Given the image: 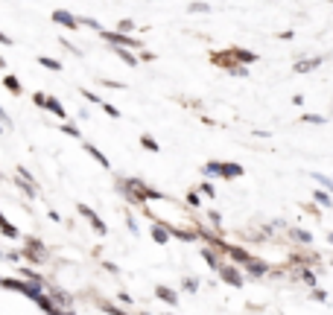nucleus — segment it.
Here are the masks:
<instances>
[{
  "mask_svg": "<svg viewBox=\"0 0 333 315\" xmlns=\"http://www.w3.org/2000/svg\"><path fill=\"white\" fill-rule=\"evenodd\" d=\"M202 257H205V263H208V266H210L213 272L219 269V257H216L213 251H210V248H205V251H202Z\"/></svg>",
  "mask_w": 333,
  "mask_h": 315,
  "instance_id": "obj_19",
  "label": "nucleus"
},
{
  "mask_svg": "<svg viewBox=\"0 0 333 315\" xmlns=\"http://www.w3.org/2000/svg\"><path fill=\"white\" fill-rule=\"evenodd\" d=\"M231 56L237 59V62H246V64H254V62H257V56H254L251 50H234Z\"/></svg>",
  "mask_w": 333,
  "mask_h": 315,
  "instance_id": "obj_14",
  "label": "nucleus"
},
{
  "mask_svg": "<svg viewBox=\"0 0 333 315\" xmlns=\"http://www.w3.org/2000/svg\"><path fill=\"white\" fill-rule=\"evenodd\" d=\"M0 44H6V47H9V44H12V38H9L6 32H0Z\"/></svg>",
  "mask_w": 333,
  "mask_h": 315,
  "instance_id": "obj_42",
  "label": "nucleus"
},
{
  "mask_svg": "<svg viewBox=\"0 0 333 315\" xmlns=\"http://www.w3.org/2000/svg\"><path fill=\"white\" fill-rule=\"evenodd\" d=\"M100 108L105 111V114H108V117H120V111H117L114 105H108V102H100Z\"/></svg>",
  "mask_w": 333,
  "mask_h": 315,
  "instance_id": "obj_30",
  "label": "nucleus"
},
{
  "mask_svg": "<svg viewBox=\"0 0 333 315\" xmlns=\"http://www.w3.org/2000/svg\"><path fill=\"white\" fill-rule=\"evenodd\" d=\"M53 298H56V301H59V304H70V295H67V292H59V289H53Z\"/></svg>",
  "mask_w": 333,
  "mask_h": 315,
  "instance_id": "obj_28",
  "label": "nucleus"
},
{
  "mask_svg": "<svg viewBox=\"0 0 333 315\" xmlns=\"http://www.w3.org/2000/svg\"><path fill=\"white\" fill-rule=\"evenodd\" d=\"M304 123H319V126H322V123H328V117H322V114H307Z\"/></svg>",
  "mask_w": 333,
  "mask_h": 315,
  "instance_id": "obj_29",
  "label": "nucleus"
},
{
  "mask_svg": "<svg viewBox=\"0 0 333 315\" xmlns=\"http://www.w3.org/2000/svg\"><path fill=\"white\" fill-rule=\"evenodd\" d=\"M3 85H6L12 94H21V85H18V79H15V76H6V79H3Z\"/></svg>",
  "mask_w": 333,
  "mask_h": 315,
  "instance_id": "obj_23",
  "label": "nucleus"
},
{
  "mask_svg": "<svg viewBox=\"0 0 333 315\" xmlns=\"http://www.w3.org/2000/svg\"><path fill=\"white\" fill-rule=\"evenodd\" d=\"M129 30H134L132 21H120V32H129Z\"/></svg>",
  "mask_w": 333,
  "mask_h": 315,
  "instance_id": "obj_39",
  "label": "nucleus"
},
{
  "mask_svg": "<svg viewBox=\"0 0 333 315\" xmlns=\"http://www.w3.org/2000/svg\"><path fill=\"white\" fill-rule=\"evenodd\" d=\"M24 251H27V257H30L33 263H41L44 254H47V248L41 245V239H27V248H24Z\"/></svg>",
  "mask_w": 333,
  "mask_h": 315,
  "instance_id": "obj_5",
  "label": "nucleus"
},
{
  "mask_svg": "<svg viewBox=\"0 0 333 315\" xmlns=\"http://www.w3.org/2000/svg\"><path fill=\"white\" fill-rule=\"evenodd\" d=\"M82 96H85L88 102H97V105H100V102H102L100 96H97V94H91V91H82Z\"/></svg>",
  "mask_w": 333,
  "mask_h": 315,
  "instance_id": "obj_38",
  "label": "nucleus"
},
{
  "mask_svg": "<svg viewBox=\"0 0 333 315\" xmlns=\"http://www.w3.org/2000/svg\"><path fill=\"white\" fill-rule=\"evenodd\" d=\"M184 289L187 292H196L199 289V277H184Z\"/></svg>",
  "mask_w": 333,
  "mask_h": 315,
  "instance_id": "obj_27",
  "label": "nucleus"
},
{
  "mask_svg": "<svg viewBox=\"0 0 333 315\" xmlns=\"http://www.w3.org/2000/svg\"><path fill=\"white\" fill-rule=\"evenodd\" d=\"M290 236L298 239V242H313V236H310L307 231H301V228H290Z\"/></svg>",
  "mask_w": 333,
  "mask_h": 315,
  "instance_id": "obj_20",
  "label": "nucleus"
},
{
  "mask_svg": "<svg viewBox=\"0 0 333 315\" xmlns=\"http://www.w3.org/2000/svg\"><path fill=\"white\" fill-rule=\"evenodd\" d=\"M120 190H123V196L129 198V201H137V204H146V201H158V198H164L158 190L146 187L143 181H137V178H126V181H120Z\"/></svg>",
  "mask_w": 333,
  "mask_h": 315,
  "instance_id": "obj_1",
  "label": "nucleus"
},
{
  "mask_svg": "<svg viewBox=\"0 0 333 315\" xmlns=\"http://www.w3.org/2000/svg\"><path fill=\"white\" fill-rule=\"evenodd\" d=\"M155 295H158L161 301H166V304H175V301H178V298H175V292H172V289H166V286H158V289H155Z\"/></svg>",
  "mask_w": 333,
  "mask_h": 315,
  "instance_id": "obj_16",
  "label": "nucleus"
},
{
  "mask_svg": "<svg viewBox=\"0 0 333 315\" xmlns=\"http://www.w3.org/2000/svg\"><path fill=\"white\" fill-rule=\"evenodd\" d=\"M202 193H205V196H213V184H208V181H205V184H202Z\"/></svg>",
  "mask_w": 333,
  "mask_h": 315,
  "instance_id": "obj_40",
  "label": "nucleus"
},
{
  "mask_svg": "<svg viewBox=\"0 0 333 315\" xmlns=\"http://www.w3.org/2000/svg\"><path fill=\"white\" fill-rule=\"evenodd\" d=\"M100 35H102V38H108L111 44H117V47H137V41L129 38V35H123V32H105V30H100Z\"/></svg>",
  "mask_w": 333,
  "mask_h": 315,
  "instance_id": "obj_4",
  "label": "nucleus"
},
{
  "mask_svg": "<svg viewBox=\"0 0 333 315\" xmlns=\"http://www.w3.org/2000/svg\"><path fill=\"white\" fill-rule=\"evenodd\" d=\"M301 277H304L307 283H310V286H313V289H316V275H313L310 269H304V272H301Z\"/></svg>",
  "mask_w": 333,
  "mask_h": 315,
  "instance_id": "obj_32",
  "label": "nucleus"
},
{
  "mask_svg": "<svg viewBox=\"0 0 333 315\" xmlns=\"http://www.w3.org/2000/svg\"><path fill=\"white\" fill-rule=\"evenodd\" d=\"M41 108H47V111H53L59 120H65V108H62V102L56 99V96H44V102H41Z\"/></svg>",
  "mask_w": 333,
  "mask_h": 315,
  "instance_id": "obj_9",
  "label": "nucleus"
},
{
  "mask_svg": "<svg viewBox=\"0 0 333 315\" xmlns=\"http://www.w3.org/2000/svg\"><path fill=\"white\" fill-rule=\"evenodd\" d=\"M79 24H85V27H91V30H97V32L102 30V27L97 24V21H94V18H85V21H79Z\"/></svg>",
  "mask_w": 333,
  "mask_h": 315,
  "instance_id": "obj_36",
  "label": "nucleus"
},
{
  "mask_svg": "<svg viewBox=\"0 0 333 315\" xmlns=\"http://www.w3.org/2000/svg\"><path fill=\"white\" fill-rule=\"evenodd\" d=\"M38 62L44 64V67H50V70H62V64L56 62V59H50V56H41V59H38Z\"/></svg>",
  "mask_w": 333,
  "mask_h": 315,
  "instance_id": "obj_25",
  "label": "nucleus"
},
{
  "mask_svg": "<svg viewBox=\"0 0 333 315\" xmlns=\"http://www.w3.org/2000/svg\"><path fill=\"white\" fill-rule=\"evenodd\" d=\"M243 266H246V272H249L251 277H263V275L269 272V269H266V263H260V260H254V257H249V260H246Z\"/></svg>",
  "mask_w": 333,
  "mask_h": 315,
  "instance_id": "obj_7",
  "label": "nucleus"
},
{
  "mask_svg": "<svg viewBox=\"0 0 333 315\" xmlns=\"http://www.w3.org/2000/svg\"><path fill=\"white\" fill-rule=\"evenodd\" d=\"M190 12H210L208 3H190Z\"/></svg>",
  "mask_w": 333,
  "mask_h": 315,
  "instance_id": "obj_34",
  "label": "nucleus"
},
{
  "mask_svg": "<svg viewBox=\"0 0 333 315\" xmlns=\"http://www.w3.org/2000/svg\"><path fill=\"white\" fill-rule=\"evenodd\" d=\"M0 231H3V234H6L9 239H18V236H21V234H18V228H15L12 222H6V216H3V210H0Z\"/></svg>",
  "mask_w": 333,
  "mask_h": 315,
  "instance_id": "obj_12",
  "label": "nucleus"
},
{
  "mask_svg": "<svg viewBox=\"0 0 333 315\" xmlns=\"http://www.w3.org/2000/svg\"><path fill=\"white\" fill-rule=\"evenodd\" d=\"M240 175H243L240 163H222L219 160V178H240Z\"/></svg>",
  "mask_w": 333,
  "mask_h": 315,
  "instance_id": "obj_8",
  "label": "nucleus"
},
{
  "mask_svg": "<svg viewBox=\"0 0 333 315\" xmlns=\"http://www.w3.org/2000/svg\"><path fill=\"white\" fill-rule=\"evenodd\" d=\"M140 146H143L146 152H161V146H158V143H155V137H149V134H143V137H140Z\"/></svg>",
  "mask_w": 333,
  "mask_h": 315,
  "instance_id": "obj_18",
  "label": "nucleus"
},
{
  "mask_svg": "<svg viewBox=\"0 0 333 315\" xmlns=\"http://www.w3.org/2000/svg\"><path fill=\"white\" fill-rule=\"evenodd\" d=\"M0 257H3V251H0Z\"/></svg>",
  "mask_w": 333,
  "mask_h": 315,
  "instance_id": "obj_44",
  "label": "nucleus"
},
{
  "mask_svg": "<svg viewBox=\"0 0 333 315\" xmlns=\"http://www.w3.org/2000/svg\"><path fill=\"white\" fill-rule=\"evenodd\" d=\"M166 315H169V313H166Z\"/></svg>",
  "mask_w": 333,
  "mask_h": 315,
  "instance_id": "obj_45",
  "label": "nucleus"
},
{
  "mask_svg": "<svg viewBox=\"0 0 333 315\" xmlns=\"http://www.w3.org/2000/svg\"><path fill=\"white\" fill-rule=\"evenodd\" d=\"M76 210H79L85 219L91 222V228H94V231H100V234H105V231H108V228H105V222H100V216H97V213H94L88 204H76Z\"/></svg>",
  "mask_w": 333,
  "mask_h": 315,
  "instance_id": "obj_3",
  "label": "nucleus"
},
{
  "mask_svg": "<svg viewBox=\"0 0 333 315\" xmlns=\"http://www.w3.org/2000/svg\"><path fill=\"white\" fill-rule=\"evenodd\" d=\"M208 219H210V225H213V228H219V225H222V216H219L216 210H210V213H208Z\"/></svg>",
  "mask_w": 333,
  "mask_h": 315,
  "instance_id": "obj_33",
  "label": "nucleus"
},
{
  "mask_svg": "<svg viewBox=\"0 0 333 315\" xmlns=\"http://www.w3.org/2000/svg\"><path fill=\"white\" fill-rule=\"evenodd\" d=\"M53 24H62V27H67V30H79V21L70 15V12H53Z\"/></svg>",
  "mask_w": 333,
  "mask_h": 315,
  "instance_id": "obj_6",
  "label": "nucleus"
},
{
  "mask_svg": "<svg viewBox=\"0 0 333 315\" xmlns=\"http://www.w3.org/2000/svg\"><path fill=\"white\" fill-rule=\"evenodd\" d=\"M313 181H319V184H322V190H328V193L333 190V181L328 178V175H319V172H313Z\"/></svg>",
  "mask_w": 333,
  "mask_h": 315,
  "instance_id": "obj_22",
  "label": "nucleus"
},
{
  "mask_svg": "<svg viewBox=\"0 0 333 315\" xmlns=\"http://www.w3.org/2000/svg\"><path fill=\"white\" fill-rule=\"evenodd\" d=\"M216 275H219V277H222V280H225V283H228V286H237V289L243 286V275H240V272H237L234 266H225V263H219V269H216Z\"/></svg>",
  "mask_w": 333,
  "mask_h": 315,
  "instance_id": "obj_2",
  "label": "nucleus"
},
{
  "mask_svg": "<svg viewBox=\"0 0 333 315\" xmlns=\"http://www.w3.org/2000/svg\"><path fill=\"white\" fill-rule=\"evenodd\" d=\"M187 204H190V207H199V193H196V190L187 193Z\"/></svg>",
  "mask_w": 333,
  "mask_h": 315,
  "instance_id": "obj_31",
  "label": "nucleus"
},
{
  "mask_svg": "<svg viewBox=\"0 0 333 315\" xmlns=\"http://www.w3.org/2000/svg\"><path fill=\"white\" fill-rule=\"evenodd\" d=\"M62 131H65V134H70V137H76V140H79V128H76V126H62Z\"/></svg>",
  "mask_w": 333,
  "mask_h": 315,
  "instance_id": "obj_35",
  "label": "nucleus"
},
{
  "mask_svg": "<svg viewBox=\"0 0 333 315\" xmlns=\"http://www.w3.org/2000/svg\"><path fill=\"white\" fill-rule=\"evenodd\" d=\"M225 251L231 254V257H234V260H237V263H246V260H249V254L243 251V248H237V245H228Z\"/></svg>",
  "mask_w": 333,
  "mask_h": 315,
  "instance_id": "obj_21",
  "label": "nucleus"
},
{
  "mask_svg": "<svg viewBox=\"0 0 333 315\" xmlns=\"http://www.w3.org/2000/svg\"><path fill=\"white\" fill-rule=\"evenodd\" d=\"M313 198H316L322 207H331V204H333V198H331V193H328V190H316V193H313Z\"/></svg>",
  "mask_w": 333,
  "mask_h": 315,
  "instance_id": "obj_17",
  "label": "nucleus"
},
{
  "mask_svg": "<svg viewBox=\"0 0 333 315\" xmlns=\"http://www.w3.org/2000/svg\"><path fill=\"white\" fill-rule=\"evenodd\" d=\"M117 301H120V304H132V298H129L126 292H120V295H117Z\"/></svg>",
  "mask_w": 333,
  "mask_h": 315,
  "instance_id": "obj_41",
  "label": "nucleus"
},
{
  "mask_svg": "<svg viewBox=\"0 0 333 315\" xmlns=\"http://www.w3.org/2000/svg\"><path fill=\"white\" fill-rule=\"evenodd\" d=\"M152 239H155L158 245H166V242H169V231H166L164 225H152Z\"/></svg>",
  "mask_w": 333,
  "mask_h": 315,
  "instance_id": "obj_10",
  "label": "nucleus"
},
{
  "mask_svg": "<svg viewBox=\"0 0 333 315\" xmlns=\"http://www.w3.org/2000/svg\"><path fill=\"white\" fill-rule=\"evenodd\" d=\"M322 62H325V59H304V62H295V73H310V70H316Z\"/></svg>",
  "mask_w": 333,
  "mask_h": 315,
  "instance_id": "obj_11",
  "label": "nucleus"
},
{
  "mask_svg": "<svg viewBox=\"0 0 333 315\" xmlns=\"http://www.w3.org/2000/svg\"><path fill=\"white\" fill-rule=\"evenodd\" d=\"M313 298H316V301H322V304H325V301H328V292H325V289H316V292H313Z\"/></svg>",
  "mask_w": 333,
  "mask_h": 315,
  "instance_id": "obj_37",
  "label": "nucleus"
},
{
  "mask_svg": "<svg viewBox=\"0 0 333 315\" xmlns=\"http://www.w3.org/2000/svg\"><path fill=\"white\" fill-rule=\"evenodd\" d=\"M100 307L105 310L108 315H129V313H123V310H117V307H111V304H105V301H100Z\"/></svg>",
  "mask_w": 333,
  "mask_h": 315,
  "instance_id": "obj_26",
  "label": "nucleus"
},
{
  "mask_svg": "<svg viewBox=\"0 0 333 315\" xmlns=\"http://www.w3.org/2000/svg\"><path fill=\"white\" fill-rule=\"evenodd\" d=\"M117 56H120V59H123V62L129 64V67H134V64H137V59H134L132 53H126V50H123V47H117Z\"/></svg>",
  "mask_w": 333,
  "mask_h": 315,
  "instance_id": "obj_24",
  "label": "nucleus"
},
{
  "mask_svg": "<svg viewBox=\"0 0 333 315\" xmlns=\"http://www.w3.org/2000/svg\"><path fill=\"white\" fill-rule=\"evenodd\" d=\"M202 175H205V178H219V160L205 163V166H202Z\"/></svg>",
  "mask_w": 333,
  "mask_h": 315,
  "instance_id": "obj_15",
  "label": "nucleus"
},
{
  "mask_svg": "<svg viewBox=\"0 0 333 315\" xmlns=\"http://www.w3.org/2000/svg\"><path fill=\"white\" fill-rule=\"evenodd\" d=\"M85 149H88V155L94 158V160H100V166H105V169L111 166V163H108V158L102 155V152H100V149H97V146H91V143H85Z\"/></svg>",
  "mask_w": 333,
  "mask_h": 315,
  "instance_id": "obj_13",
  "label": "nucleus"
},
{
  "mask_svg": "<svg viewBox=\"0 0 333 315\" xmlns=\"http://www.w3.org/2000/svg\"><path fill=\"white\" fill-rule=\"evenodd\" d=\"M3 67H6V62H3V59H0V70H3Z\"/></svg>",
  "mask_w": 333,
  "mask_h": 315,
  "instance_id": "obj_43",
  "label": "nucleus"
}]
</instances>
